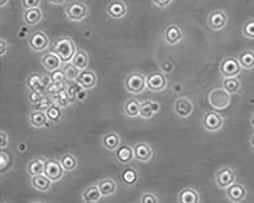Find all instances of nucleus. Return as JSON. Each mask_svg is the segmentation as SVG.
Masks as SVG:
<instances>
[{"mask_svg":"<svg viewBox=\"0 0 254 203\" xmlns=\"http://www.w3.org/2000/svg\"><path fill=\"white\" fill-rule=\"evenodd\" d=\"M41 18V13L38 8L28 9L25 13V20L29 25H36L40 22Z\"/></svg>","mask_w":254,"mask_h":203,"instance_id":"nucleus-26","label":"nucleus"},{"mask_svg":"<svg viewBox=\"0 0 254 203\" xmlns=\"http://www.w3.org/2000/svg\"><path fill=\"white\" fill-rule=\"evenodd\" d=\"M172 1L173 0H153V2L158 7L165 8L168 6Z\"/></svg>","mask_w":254,"mask_h":203,"instance_id":"nucleus-43","label":"nucleus"},{"mask_svg":"<svg viewBox=\"0 0 254 203\" xmlns=\"http://www.w3.org/2000/svg\"><path fill=\"white\" fill-rule=\"evenodd\" d=\"M65 76L67 79H73L77 78L79 70L74 64H67L64 70Z\"/></svg>","mask_w":254,"mask_h":203,"instance_id":"nucleus-37","label":"nucleus"},{"mask_svg":"<svg viewBox=\"0 0 254 203\" xmlns=\"http://www.w3.org/2000/svg\"><path fill=\"white\" fill-rule=\"evenodd\" d=\"M215 178H216L217 184L219 187L227 188L235 184V172L228 167H225L216 172Z\"/></svg>","mask_w":254,"mask_h":203,"instance_id":"nucleus-8","label":"nucleus"},{"mask_svg":"<svg viewBox=\"0 0 254 203\" xmlns=\"http://www.w3.org/2000/svg\"><path fill=\"white\" fill-rule=\"evenodd\" d=\"M8 0H0V6H2L7 2Z\"/></svg>","mask_w":254,"mask_h":203,"instance_id":"nucleus-48","label":"nucleus"},{"mask_svg":"<svg viewBox=\"0 0 254 203\" xmlns=\"http://www.w3.org/2000/svg\"><path fill=\"white\" fill-rule=\"evenodd\" d=\"M117 158L121 163L127 164L132 160L134 154L132 149L127 145L122 146L118 148L116 153Z\"/></svg>","mask_w":254,"mask_h":203,"instance_id":"nucleus-23","label":"nucleus"},{"mask_svg":"<svg viewBox=\"0 0 254 203\" xmlns=\"http://www.w3.org/2000/svg\"><path fill=\"white\" fill-rule=\"evenodd\" d=\"M161 70H163V72L167 73V74H170L172 73L174 70V66L171 62L169 61H165L162 63L161 64Z\"/></svg>","mask_w":254,"mask_h":203,"instance_id":"nucleus-41","label":"nucleus"},{"mask_svg":"<svg viewBox=\"0 0 254 203\" xmlns=\"http://www.w3.org/2000/svg\"><path fill=\"white\" fill-rule=\"evenodd\" d=\"M140 106L141 105L136 99H131L125 106V110L129 116L135 117L140 113Z\"/></svg>","mask_w":254,"mask_h":203,"instance_id":"nucleus-33","label":"nucleus"},{"mask_svg":"<svg viewBox=\"0 0 254 203\" xmlns=\"http://www.w3.org/2000/svg\"><path fill=\"white\" fill-rule=\"evenodd\" d=\"M174 90H175V92H182V90H183V87H182L181 85L176 84L175 85V86H174Z\"/></svg>","mask_w":254,"mask_h":203,"instance_id":"nucleus-46","label":"nucleus"},{"mask_svg":"<svg viewBox=\"0 0 254 203\" xmlns=\"http://www.w3.org/2000/svg\"><path fill=\"white\" fill-rule=\"evenodd\" d=\"M222 85L223 88L230 94H236L241 86L240 80L237 78H224Z\"/></svg>","mask_w":254,"mask_h":203,"instance_id":"nucleus-24","label":"nucleus"},{"mask_svg":"<svg viewBox=\"0 0 254 203\" xmlns=\"http://www.w3.org/2000/svg\"><path fill=\"white\" fill-rule=\"evenodd\" d=\"M42 63L49 70H55L59 67L60 58L54 54H48L42 59Z\"/></svg>","mask_w":254,"mask_h":203,"instance_id":"nucleus-27","label":"nucleus"},{"mask_svg":"<svg viewBox=\"0 0 254 203\" xmlns=\"http://www.w3.org/2000/svg\"><path fill=\"white\" fill-rule=\"evenodd\" d=\"M122 180L127 185H133L138 180V172L132 168H127L122 172Z\"/></svg>","mask_w":254,"mask_h":203,"instance_id":"nucleus-32","label":"nucleus"},{"mask_svg":"<svg viewBox=\"0 0 254 203\" xmlns=\"http://www.w3.org/2000/svg\"><path fill=\"white\" fill-rule=\"evenodd\" d=\"M61 164L63 166L64 169L66 171H72L77 167V162L73 155L67 154L61 159Z\"/></svg>","mask_w":254,"mask_h":203,"instance_id":"nucleus-34","label":"nucleus"},{"mask_svg":"<svg viewBox=\"0 0 254 203\" xmlns=\"http://www.w3.org/2000/svg\"><path fill=\"white\" fill-rule=\"evenodd\" d=\"M0 147L1 148H3L8 144L7 135L6 133H4L2 131L0 132Z\"/></svg>","mask_w":254,"mask_h":203,"instance_id":"nucleus-44","label":"nucleus"},{"mask_svg":"<svg viewBox=\"0 0 254 203\" xmlns=\"http://www.w3.org/2000/svg\"><path fill=\"white\" fill-rule=\"evenodd\" d=\"M50 2H52V3L54 4H61L63 3L64 1V0H49Z\"/></svg>","mask_w":254,"mask_h":203,"instance_id":"nucleus-47","label":"nucleus"},{"mask_svg":"<svg viewBox=\"0 0 254 203\" xmlns=\"http://www.w3.org/2000/svg\"><path fill=\"white\" fill-rule=\"evenodd\" d=\"M10 164V156L8 154L1 151L0 153V171L1 172L6 171Z\"/></svg>","mask_w":254,"mask_h":203,"instance_id":"nucleus-38","label":"nucleus"},{"mask_svg":"<svg viewBox=\"0 0 254 203\" xmlns=\"http://www.w3.org/2000/svg\"><path fill=\"white\" fill-rule=\"evenodd\" d=\"M227 196L234 203H240L245 197V189L240 184H232L227 187Z\"/></svg>","mask_w":254,"mask_h":203,"instance_id":"nucleus-14","label":"nucleus"},{"mask_svg":"<svg viewBox=\"0 0 254 203\" xmlns=\"http://www.w3.org/2000/svg\"><path fill=\"white\" fill-rule=\"evenodd\" d=\"M46 115L47 117L50 120L56 122V121L59 120L60 117H61V110L58 106H50V108L47 110Z\"/></svg>","mask_w":254,"mask_h":203,"instance_id":"nucleus-36","label":"nucleus"},{"mask_svg":"<svg viewBox=\"0 0 254 203\" xmlns=\"http://www.w3.org/2000/svg\"><path fill=\"white\" fill-rule=\"evenodd\" d=\"M32 183L35 189L45 192L50 188L51 180H49L46 176L41 174L33 176Z\"/></svg>","mask_w":254,"mask_h":203,"instance_id":"nucleus-22","label":"nucleus"},{"mask_svg":"<svg viewBox=\"0 0 254 203\" xmlns=\"http://www.w3.org/2000/svg\"><path fill=\"white\" fill-rule=\"evenodd\" d=\"M46 162L47 160L43 157H38V158L32 160L28 167L29 174L32 176L41 175L45 171Z\"/></svg>","mask_w":254,"mask_h":203,"instance_id":"nucleus-19","label":"nucleus"},{"mask_svg":"<svg viewBox=\"0 0 254 203\" xmlns=\"http://www.w3.org/2000/svg\"><path fill=\"white\" fill-rule=\"evenodd\" d=\"M40 0H22L24 8L27 9L36 8L39 5Z\"/></svg>","mask_w":254,"mask_h":203,"instance_id":"nucleus-40","label":"nucleus"},{"mask_svg":"<svg viewBox=\"0 0 254 203\" xmlns=\"http://www.w3.org/2000/svg\"><path fill=\"white\" fill-rule=\"evenodd\" d=\"M66 14L70 19L80 21L82 18H84L87 14L86 6L80 2H71L69 4L68 7L66 8Z\"/></svg>","mask_w":254,"mask_h":203,"instance_id":"nucleus-10","label":"nucleus"},{"mask_svg":"<svg viewBox=\"0 0 254 203\" xmlns=\"http://www.w3.org/2000/svg\"><path fill=\"white\" fill-rule=\"evenodd\" d=\"M159 106L158 103H153L150 101H147L145 103H142L140 106V115L145 119L152 116L154 112L159 111Z\"/></svg>","mask_w":254,"mask_h":203,"instance_id":"nucleus-20","label":"nucleus"},{"mask_svg":"<svg viewBox=\"0 0 254 203\" xmlns=\"http://www.w3.org/2000/svg\"><path fill=\"white\" fill-rule=\"evenodd\" d=\"M107 11L113 18H122L126 14V6L123 2L114 1L108 6Z\"/></svg>","mask_w":254,"mask_h":203,"instance_id":"nucleus-18","label":"nucleus"},{"mask_svg":"<svg viewBox=\"0 0 254 203\" xmlns=\"http://www.w3.org/2000/svg\"><path fill=\"white\" fill-rule=\"evenodd\" d=\"M146 83L149 90L158 92L164 90L167 82L163 73L155 72L148 76Z\"/></svg>","mask_w":254,"mask_h":203,"instance_id":"nucleus-7","label":"nucleus"},{"mask_svg":"<svg viewBox=\"0 0 254 203\" xmlns=\"http://www.w3.org/2000/svg\"><path fill=\"white\" fill-rule=\"evenodd\" d=\"M251 144L254 148V134L253 135L252 138H251Z\"/></svg>","mask_w":254,"mask_h":203,"instance_id":"nucleus-49","label":"nucleus"},{"mask_svg":"<svg viewBox=\"0 0 254 203\" xmlns=\"http://www.w3.org/2000/svg\"><path fill=\"white\" fill-rule=\"evenodd\" d=\"M40 203V202H32V203Z\"/></svg>","mask_w":254,"mask_h":203,"instance_id":"nucleus-51","label":"nucleus"},{"mask_svg":"<svg viewBox=\"0 0 254 203\" xmlns=\"http://www.w3.org/2000/svg\"><path fill=\"white\" fill-rule=\"evenodd\" d=\"M77 80L83 88L90 89L95 86L96 83V77L92 71L85 70L77 77Z\"/></svg>","mask_w":254,"mask_h":203,"instance_id":"nucleus-15","label":"nucleus"},{"mask_svg":"<svg viewBox=\"0 0 254 203\" xmlns=\"http://www.w3.org/2000/svg\"><path fill=\"white\" fill-rule=\"evenodd\" d=\"M48 38L41 31H37L31 37L29 45L33 50L36 51H41L45 50L48 45Z\"/></svg>","mask_w":254,"mask_h":203,"instance_id":"nucleus-13","label":"nucleus"},{"mask_svg":"<svg viewBox=\"0 0 254 203\" xmlns=\"http://www.w3.org/2000/svg\"><path fill=\"white\" fill-rule=\"evenodd\" d=\"M119 137L115 133H110L105 136L103 139V144L108 150L112 151L118 148L119 145Z\"/></svg>","mask_w":254,"mask_h":203,"instance_id":"nucleus-30","label":"nucleus"},{"mask_svg":"<svg viewBox=\"0 0 254 203\" xmlns=\"http://www.w3.org/2000/svg\"><path fill=\"white\" fill-rule=\"evenodd\" d=\"M101 192L98 189V187L93 186L89 187L83 192L82 197L85 202H95L98 201L101 197Z\"/></svg>","mask_w":254,"mask_h":203,"instance_id":"nucleus-28","label":"nucleus"},{"mask_svg":"<svg viewBox=\"0 0 254 203\" xmlns=\"http://www.w3.org/2000/svg\"><path fill=\"white\" fill-rule=\"evenodd\" d=\"M50 78H51V80L56 83H60L61 81H63L64 78H66V76H65L64 72H63L62 70H55L53 71Z\"/></svg>","mask_w":254,"mask_h":203,"instance_id":"nucleus-39","label":"nucleus"},{"mask_svg":"<svg viewBox=\"0 0 254 203\" xmlns=\"http://www.w3.org/2000/svg\"><path fill=\"white\" fill-rule=\"evenodd\" d=\"M73 63L79 69L86 68L89 63V58L83 50H78L73 58Z\"/></svg>","mask_w":254,"mask_h":203,"instance_id":"nucleus-29","label":"nucleus"},{"mask_svg":"<svg viewBox=\"0 0 254 203\" xmlns=\"http://www.w3.org/2000/svg\"><path fill=\"white\" fill-rule=\"evenodd\" d=\"M174 109L181 117H188L193 111V104L187 98L182 97L175 101Z\"/></svg>","mask_w":254,"mask_h":203,"instance_id":"nucleus-11","label":"nucleus"},{"mask_svg":"<svg viewBox=\"0 0 254 203\" xmlns=\"http://www.w3.org/2000/svg\"><path fill=\"white\" fill-rule=\"evenodd\" d=\"M98 189L100 191L101 194L103 196L112 194L116 189L115 182L111 179H105L98 183Z\"/></svg>","mask_w":254,"mask_h":203,"instance_id":"nucleus-25","label":"nucleus"},{"mask_svg":"<svg viewBox=\"0 0 254 203\" xmlns=\"http://www.w3.org/2000/svg\"><path fill=\"white\" fill-rule=\"evenodd\" d=\"M238 61L243 68L251 70L254 68V51L248 50L243 51L239 55Z\"/></svg>","mask_w":254,"mask_h":203,"instance_id":"nucleus-21","label":"nucleus"},{"mask_svg":"<svg viewBox=\"0 0 254 203\" xmlns=\"http://www.w3.org/2000/svg\"><path fill=\"white\" fill-rule=\"evenodd\" d=\"M44 173H45V176H46L51 181H57L60 180L63 175V166L58 160H47Z\"/></svg>","mask_w":254,"mask_h":203,"instance_id":"nucleus-6","label":"nucleus"},{"mask_svg":"<svg viewBox=\"0 0 254 203\" xmlns=\"http://www.w3.org/2000/svg\"><path fill=\"white\" fill-rule=\"evenodd\" d=\"M231 94L224 88H216L211 90L208 95L211 106L216 109L222 110L227 108L231 104Z\"/></svg>","mask_w":254,"mask_h":203,"instance_id":"nucleus-2","label":"nucleus"},{"mask_svg":"<svg viewBox=\"0 0 254 203\" xmlns=\"http://www.w3.org/2000/svg\"><path fill=\"white\" fill-rule=\"evenodd\" d=\"M47 115L42 111H34L30 116L31 123L34 127L40 128L47 123Z\"/></svg>","mask_w":254,"mask_h":203,"instance_id":"nucleus-31","label":"nucleus"},{"mask_svg":"<svg viewBox=\"0 0 254 203\" xmlns=\"http://www.w3.org/2000/svg\"><path fill=\"white\" fill-rule=\"evenodd\" d=\"M227 15L223 10L217 9L211 12L207 18L208 27L213 31H221L227 25Z\"/></svg>","mask_w":254,"mask_h":203,"instance_id":"nucleus-4","label":"nucleus"},{"mask_svg":"<svg viewBox=\"0 0 254 203\" xmlns=\"http://www.w3.org/2000/svg\"><path fill=\"white\" fill-rule=\"evenodd\" d=\"M50 51L58 56L61 62H67L76 54L75 45L69 37H62L56 41Z\"/></svg>","mask_w":254,"mask_h":203,"instance_id":"nucleus-1","label":"nucleus"},{"mask_svg":"<svg viewBox=\"0 0 254 203\" xmlns=\"http://www.w3.org/2000/svg\"><path fill=\"white\" fill-rule=\"evenodd\" d=\"M147 79L138 73H133L127 77L126 80V86L129 92L133 94H140L144 90Z\"/></svg>","mask_w":254,"mask_h":203,"instance_id":"nucleus-5","label":"nucleus"},{"mask_svg":"<svg viewBox=\"0 0 254 203\" xmlns=\"http://www.w3.org/2000/svg\"><path fill=\"white\" fill-rule=\"evenodd\" d=\"M199 193L194 189L186 188L179 192V203H199Z\"/></svg>","mask_w":254,"mask_h":203,"instance_id":"nucleus-17","label":"nucleus"},{"mask_svg":"<svg viewBox=\"0 0 254 203\" xmlns=\"http://www.w3.org/2000/svg\"><path fill=\"white\" fill-rule=\"evenodd\" d=\"M142 203H158V200L154 195L147 193L142 196Z\"/></svg>","mask_w":254,"mask_h":203,"instance_id":"nucleus-42","label":"nucleus"},{"mask_svg":"<svg viewBox=\"0 0 254 203\" xmlns=\"http://www.w3.org/2000/svg\"><path fill=\"white\" fill-rule=\"evenodd\" d=\"M6 43H5L4 41L1 40L0 41V54L1 55H3V54H5V52H6Z\"/></svg>","mask_w":254,"mask_h":203,"instance_id":"nucleus-45","label":"nucleus"},{"mask_svg":"<svg viewBox=\"0 0 254 203\" xmlns=\"http://www.w3.org/2000/svg\"><path fill=\"white\" fill-rule=\"evenodd\" d=\"M164 38L169 45H177L183 39V32L177 25H170L165 31Z\"/></svg>","mask_w":254,"mask_h":203,"instance_id":"nucleus-12","label":"nucleus"},{"mask_svg":"<svg viewBox=\"0 0 254 203\" xmlns=\"http://www.w3.org/2000/svg\"><path fill=\"white\" fill-rule=\"evenodd\" d=\"M251 124H252V125L254 127V115H253L252 119H251Z\"/></svg>","mask_w":254,"mask_h":203,"instance_id":"nucleus-50","label":"nucleus"},{"mask_svg":"<svg viewBox=\"0 0 254 203\" xmlns=\"http://www.w3.org/2000/svg\"><path fill=\"white\" fill-rule=\"evenodd\" d=\"M219 70L224 78H236L241 73L242 67L238 59L228 57L222 60Z\"/></svg>","mask_w":254,"mask_h":203,"instance_id":"nucleus-3","label":"nucleus"},{"mask_svg":"<svg viewBox=\"0 0 254 203\" xmlns=\"http://www.w3.org/2000/svg\"><path fill=\"white\" fill-rule=\"evenodd\" d=\"M242 32L246 38L254 39V19H250L246 22L242 28Z\"/></svg>","mask_w":254,"mask_h":203,"instance_id":"nucleus-35","label":"nucleus"},{"mask_svg":"<svg viewBox=\"0 0 254 203\" xmlns=\"http://www.w3.org/2000/svg\"><path fill=\"white\" fill-rule=\"evenodd\" d=\"M86 203H94V202H86Z\"/></svg>","mask_w":254,"mask_h":203,"instance_id":"nucleus-52","label":"nucleus"},{"mask_svg":"<svg viewBox=\"0 0 254 203\" xmlns=\"http://www.w3.org/2000/svg\"><path fill=\"white\" fill-rule=\"evenodd\" d=\"M134 155L140 161L147 162L152 156V151L147 144L140 143L134 147Z\"/></svg>","mask_w":254,"mask_h":203,"instance_id":"nucleus-16","label":"nucleus"},{"mask_svg":"<svg viewBox=\"0 0 254 203\" xmlns=\"http://www.w3.org/2000/svg\"><path fill=\"white\" fill-rule=\"evenodd\" d=\"M205 128L208 131H218L223 125V119L215 111H208L203 119Z\"/></svg>","mask_w":254,"mask_h":203,"instance_id":"nucleus-9","label":"nucleus"}]
</instances>
